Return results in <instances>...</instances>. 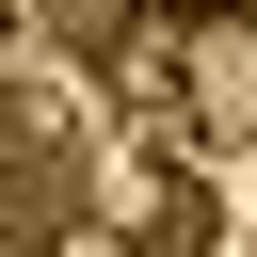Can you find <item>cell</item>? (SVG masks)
Returning <instances> with one entry per match:
<instances>
[{
    "label": "cell",
    "instance_id": "cell-1",
    "mask_svg": "<svg viewBox=\"0 0 257 257\" xmlns=\"http://www.w3.org/2000/svg\"><path fill=\"white\" fill-rule=\"evenodd\" d=\"M80 161H96V145H80V112H64L48 80H16V64H0V257H32L48 225H80V193H96Z\"/></svg>",
    "mask_w": 257,
    "mask_h": 257
},
{
    "label": "cell",
    "instance_id": "cell-2",
    "mask_svg": "<svg viewBox=\"0 0 257 257\" xmlns=\"http://www.w3.org/2000/svg\"><path fill=\"white\" fill-rule=\"evenodd\" d=\"M177 96H193V128H209V145H241V128H257V16L177 32Z\"/></svg>",
    "mask_w": 257,
    "mask_h": 257
},
{
    "label": "cell",
    "instance_id": "cell-3",
    "mask_svg": "<svg viewBox=\"0 0 257 257\" xmlns=\"http://www.w3.org/2000/svg\"><path fill=\"white\" fill-rule=\"evenodd\" d=\"M225 241V209H209V177H161L145 209H128V257H209Z\"/></svg>",
    "mask_w": 257,
    "mask_h": 257
},
{
    "label": "cell",
    "instance_id": "cell-4",
    "mask_svg": "<svg viewBox=\"0 0 257 257\" xmlns=\"http://www.w3.org/2000/svg\"><path fill=\"white\" fill-rule=\"evenodd\" d=\"M32 16H48V48H64V64H112V48H128V32H112L128 0H32Z\"/></svg>",
    "mask_w": 257,
    "mask_h": 257
},
{
    "label": "cell",
    "instance_id": "cell-5",
    "mask_svg": "<svg viewBox=\"0 0 257 257\" xmlns=\"http://www.w3.org/2000/svg\"><path fill=\"white\" fill-rule=\"evenodd\" d=\"M161 32H209V16H257V0H145Z\"/></svg>",
    "mask_w": 257,
    "mask_h": 257
}]
</instances>
